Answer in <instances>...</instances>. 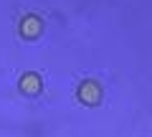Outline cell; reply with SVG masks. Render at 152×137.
I'll list each match as a JSON object with an SVG mask.
<instances>
[{
  "label": "cell",
  "instance_id": "cell-1",
  "mask_svg": "<svg viewBox=\"0 0 152 137\" xmlns=\"http://www.w3.org/2000/svg\"><path fill=\"white\" fill-rule=\"evenodd\" d=\"M76 94H79V102H84V104H99V102H102V86H99L94 79L81 81Z\"/></svg>",
  "mask_w": 152,
  "mask_h": 137
},
{
  "label": "cell",
  "instance_id": "cell-3",
  "mask_svg": "<svg viewBox=\"0 0 152 137\" xmlns=\"http://www.w3.org/2000/svg\"><path fill=\"white\" fill-rule=\"evenodd\" d=\"M18 86L26 97H36V94H41V76L38 74H23Z\"/></svg>",
  "mask_w": 152,
  "mask_h": 137
},
{
  "label": "cell",
  "instance_id": "cell-2",
  "mask_svg": "<svg viewBox=\"0 0 152 137\" xmlns=\"http://www.w3.org/2000/svg\"><path fill=\"white\" fill-rule=\"evenodd\" d=\"M41 31H43V21H41L38 15H26V18L20 21V36H23L26 41L38 38Z\"/></svg>",
  "mask_w": 152,
  "mask_h": 137
}]
</instances>
